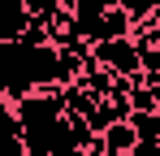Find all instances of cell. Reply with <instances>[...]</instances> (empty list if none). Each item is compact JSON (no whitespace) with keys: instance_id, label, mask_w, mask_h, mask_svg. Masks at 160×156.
Returning <instances> with one entry per match:
<instances>
[{"instance_id":"1","label":"cell","mask_w":160,"mask_h":156,"mask_svg":"<svg viewBox=\"0 0 160 156\" xmlns=\"http://www.w3.org/2000/svg\"><path fill=\"white\" fill-rule=\"evenodd\" d=\"M138 148V130L134 122H117V126H108L100 134V143H95V152H117V156H134Z\"/></svg>"},{"instance_id":"2","label":"cell","mask_w":160,"mask_h":156,"mask_svg":"<svg viewBox=\"0 0 160 156\" xmlns=\"http://www.w3.org/2000/svg\"><path fill=\"white\" fill-rule=\"evenodd\" d=\"M95 108H100V96H91L87 87H65V117H95Z\"/></svg>"},{"instance_id":"3","label":"cell","mask_w":160,"mask_h":156,"mask_svg":"<svg viewBox=\"0 0 160 156\" xmlns=\"http://www.w3.org/2000/svg\"><path fill=\"white\" fill-rule=\"evenodd\" d=\"M117 9H121L134 26H147V22L160 18V0H117Z\"/></svg>"},{"instance_id":"4","label":"cell","mask_w":160,"mask_h":156,"mask_svg":"<svg viewBox=\"0 0 160 156\" xmlns=\"http://www.w3.org/2000/svg\"><path fill=\"white\" fill-rule=\"evenodd\" d=\"M130 122L138 130V143H160V113H134Z\"/></svg>"},{"instance_id":"5","label":"cell","mask_w":160,"mask_h":156,"mask_svg":"<svg viewBox=\"0 0 160 156\" xmlns=\"http://www.w3.org/2000/svg\"><path fill=\"white\" fill-rule=\"evenodd\" d=\"M130 104H134V113H160L156 87H143V78L134 82V91H130Z\"/></svg>"},{"instance_id":"6","label":"cell","mask_w":160,"mask_h":156,"mask_svg":"<svg viewBox=\"0 0 160 156\" xmlns=\"http://www.w3.org/2000/svg\"><path fill=\"white\" fill-rule=\"evenodd\" d=\"M143 87H160V48H143Z\"/></svg>"},{"instance_id":"7","label":"cell","mask_w":160,"mask_h":156,"mask_svg":"<svg viewBox=\"0 0 160 156\" xmlns=\"http://www.w3.org/2000/svg\"><path fill=\"white\" fill-rule=\"evenodd\" d=\"M108 9H117V0H74V13H91V18H100Z\"/></svg>"},{"instance_id":"8","label":"cell","mask_w":160,"mask_h":156,"mask_svg":"<svg viewBox=\"0 0 160 156\" xmlns=\"http://www.w3.org/2000/svg\"><path fill=\"white\" fill-rule=\"evenodd\" d=\"M69 156H100V152H69Z\"/></svg>"},{"instance_id":"9","label":"cell","mask_w":160,"mask_h":156,"mask_svg":"<svg viewBox=\"0 0 160 156\" xmlns=\"http://www.w3.org/2000/svg\"><path fill=\"white\" fill-rule=\"evenodd\" d=\"M156 100H160V87H156Z\"/></svg>"}]
</instances>
